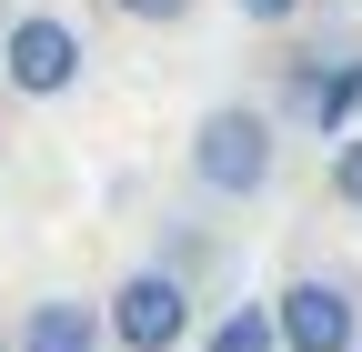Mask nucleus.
<instances>
[{"mask_svg":"<svg viewBox=\"0 0 362 352\" xmlns=\"http://www.w3.org/2000/svg\"><path fill=\"white\" fill-rule=\"evenodd\" d=\"M302 121L342 141V131L362 121V61H322V71H312V101H302Z\"/></svg>","mask_w":362,"mask_h":352,"instance_id":"6","label":"nucleus"},{"mask_svg":"<svg viewBox=\"0 0 362 352\" xmlns=\"http://www.w3.org/2000/svg\"><path fill=\"white\" fill-rule=\"evenodd\" d=\"M161 262H171V272H181V282H202V272H211V262H221V242H211V232H192V222H181V232L161 242Z\"/></svg>","mask_w":362,"mask_h":352,"instance_id":"8","label":"nucleus"},{"mask_svg":"<svg viewBox=\"0 0 362 352\" xmlns=\"http://www.w3.org/2000/svg\"><path fill=\"white\" fill-rule=\"evenodd\" d=\"M232 11H242L252 30H282V20H302V11H312V0H232Z\"/></svg>","mask_w":362,"mask_h":352,"instance_id":"11","label":"nucleus"},{"mask_svg":"<svg viewBox=\"0 0 362 352\" xmlns=\"http://www.w3.org/2000/svg\"><path fill=\"white\" fill-rule=\"evenodd\" d=\"M272 171H282V121L262 101H211L192 121V182L211 201H262Z\"/></svg>","mask_w":362,"mask_h":352,"instance_id":"1","label":"nucleus"},{"mask_svg":"<svg viewBox=\"0 0 362 352\" xmlns=\"http://www.w3.org/2000/svg\"><path fill=\"white\" fill-rule=\"evenodd\" d=\"M272 332L282 352H362V292L342 272H302L272 292Z\"/></svg>","mask_w":362,"mask_h":352,"instance_id":"3","label":"nucleus"},{"mask_svg":"<svg viewBox=\"0 0 362 352\" xmlns=\"http://www.w3.org/2000/svg\"><path fill=\"white\" fill-rule=\"evenodd\" d=\"M101 322H111L121 352H181V342L202 332V302H192V282H181L171 262H141V272H121V282H111Z\"/></svg>","mask_w":362,"mask_h":352,"instance_id":"2","label":"nucleus"},{"mask_svg":"<svg viewBox=\"0 0 362 352\" xmlns=\"http://www.w3.org/2000/svg\"><path fill=\"white\" fill-rule=\"evenodd\" d=\"M111 11H121V20H141V30H181L202 0H111Z\"/></svg>","mask_w":362,"mask_h":352,"instance_id":"9","label":"nucleus"},{"mask_svg":"<svg viewBox=\"0 0 362 352\" xmlns=\"http://www.w3.org/2000/svg\"><path fill=\"white\" fill-rule=\"evenodd\" d=\"M0 352H11V332H0Z\"/></svg>","mask_w":362,"mask_h":352,"instance_id":"12","label":"nucleus"},{"mask_svg":"<svg viewBox=\"0 0 362 352\" xmlns=\"http://www.w3.org/2000/svg\"><path fill=\"white\" fill-rule=\"evenodd\" d=\"M101 342H111L101 302H71V292L30 302V312H21V332H11V352H101Z\"/></svg>","mask_w":362,"mask_h":352,"instance_id":"5","label":"nucleus"},{"mask_svg":"<svg viewBox=\"0 0 362 352\" xmlns=\"http://www.w3.org/2000/svg\"><path fill=\"white\" fill-rule=\"evenodd\" d=\"M81 30L61 20V11H21L11 30H0V81H11L21 101H61V91H81Z\"/></svg>","mask_w":362,"mask_h":352,"instance_id":"4","label":"nucleus"},{"mask_svg":"<svg viewBox=\"0 0 362 352\" xmlns=\"http://www.w3.org/2000/svg\"><path fill=\"white\" fill-rule=\"evenodd\" d=\"M211 352H282V332H272V302H232V312L211 322Z\"/></svg>","mask_w":362,"mask_h":352,"instance_id":"7","label":"nucleus"},{"mask_svg":"<svg viewBox=\"0 0 362 352\" xmlns=\"http://www.w3.org/2000/svg\"><path fill=\"white\" fill-rule=\"evenodd\" d=\"M332 192L362 211V131H342V141H332Z\"/></svg>","mask_w":362,"mask_h":352,"instance_id":"10","label":"nucleus"}]
</instances>
